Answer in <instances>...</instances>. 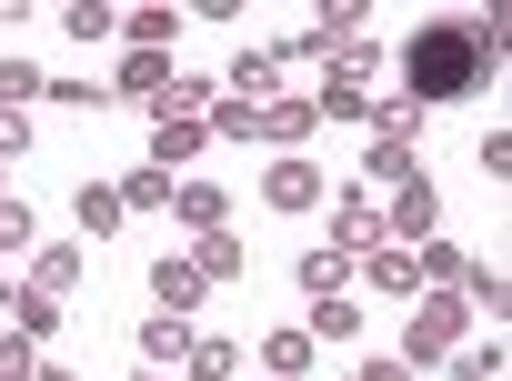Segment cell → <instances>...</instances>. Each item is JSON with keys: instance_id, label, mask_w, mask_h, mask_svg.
Listing matches in <instances>:
<instances>
[{"instance_id": "cell-1", "label": "cell", "mask_w": 512, "mask_h": 381, "mask_svg": "<svg viewBox=\"0 0 512 381\" xmlns=\"http://www.w3.org/2000/svg\"><path fill=\"white\" fill-rule=\"evenodd\" d=\"M492 61H482V41H472V21H422L412 31V51H402V101H452V91H472Z\"/></svg>"}, {"instance_id": "cell-2", "label": "cell", "mask_w": 512, "mask_h": 381, "mask_svg": "<svg viewBox=\"0 0 512 381\" xmlns=\"http://www.w3.org/2000/svg\"><path fill=\"white\" fill-rule=\"evenodd\" d=\"M472 341V311H462V291H412V311H402V351L392 361H412V371H432L442 351H462Z\"/></svg>"}, {"instance_id": "cell-3", "label": "cell", "mask_w": 512, "mask_h": 381, "mask_svg": "<svg viewBox=\"0 0 512 381\" xmlns=\"http://www.w3.org/2000/svg\"><path fill=\"white\" fill-rule=\"evenodd\" d=\"M432 231H442V191H432V171L392 181V191H382V241L412 251V241H432Z\"/></svg>"}, {"instance_id": "cell-4", "label": "cell", "mask_w": 512, "mask_h": 381, "mask_svg": "<svg viewBox=\"0 0 512 381\" xmlns=\"http://www.w3.org/2000/svg\"><path fill=\"white\" fill-rule=\"evenodd\" d=\"M332 251H342V261L382 251V191H342V201H332Z\"/></svg>"}, {"instance_id": "cell-5", "label": "cell", "mask_w": 512, "mask_h": 381, "mask_svg": "<svg viewBox=\"0 0 512 381\" xmlns=\"http://www.w3.org/2000/svg\"><path fill=\"white\" fill-rule=\"evenodd\" d=\"M352 281H362L372 301H412V291H422V261H412L402 241H382V251H362V261H352Z\"/></svg>"}, {"instance_id": "cell-6", "label": "cell", "mask_w": 512, "mask_h": 381, "mask_svg": "<svg viewBox=\"0 0 512 381\" xmlns=\"http://www.w3.org/2000/svg\"><path fill=\"white\" fill-rule=\"evenodd\" d=\"M262 201H272V211H322V171H312L302 151H272V171H262Z\"/></svg>"}, {"instance_id": "cell-7", "label": "cell", "mask_w": 512, "mask_h": 381, "mask_svg": "<svg viewBox=\"0 0 512 381\" xmlns=\"http://www.w3.org/2000/svg\"><path fill=\"white\" fill-rule=\"evenodd\" d=\"M181 261H191V271H201L211 291H231V281H251V251H241V231H201V241H191Z\"/></svg>"}, {"instance_id": "cell-8", "label": "cell", "mask_w": 512, "mask_h": 381, "mask_svg": "<svg viewBox=\"0 0 512 381\" xmlns=\"http://www.w3.org/2000/svg\"><path fill=\"white\" fill-rule=\"evenodd\" d=\"M272 81H282V61H272V51H231V71H221V101H241V111H262V101H282Z\"/></svg>"}, {"instance_id": "cell-9", "label": "cell", "mask_w": 512, "mask_h": 381, "mask_svg": "<svg viewBox=\"0 0 512 381\" xmlns=\"http://www.w3.org/2000/svg\"><path fill=\"white\" fill-rule=\"evenodd\" d=\"M322 121H312V101H262V111H251V141H262V151H302Z\"/></svg>"}, {"instance_id": "cell-10", "label": "cell", "mask_w": 512, "mask_h": 381, "mask_svg": "<svg viewBox=\"0 0 512 381\" xmlns=\"http://www.w3.org/2000/svg\"><path fill=\"white\" fill-rule=\"evenodd\" d=\"M0 311H11L21 341H61V321H71V301H51V291H31V281H21V291H0Z\"/></svg>"}, {"instance_id": "cell-11", "label": "cell", "mask_w": 512, "mask_h": 381, "mask_svg": "<svg viewBox=\"0 0 512 381\" xmlns=\"http://www.w3.org/2000/svg\"><path fill=\"white\" fill-rule=\"evenodd\" d=\"M171 221L201 241V231H231V201H221V181H171Z\"/></svg>"}, {"instance_id": "cell-12", "label": "cell", "mask_w": 512, "mask_h": 381, "mask_svg": "<svg viewBox=\"0 0 512 381\" xmlns=\"http://www.w3.org/2000/svg\"><path fill=\"white\" fill-rule=\"evenodd\" d=\"M81 271H91V251H81V241H41V251H31V291H51V301H71V291H81Z\"/></svg>"}, {"instance_id": "cell-13", "label": "cell", "mask_w": 512, "mask_h": 381, "mask_svg": "<svg viewBox=\"0 0 512 381\" xmlns=\"http://www.w3.org/2000/svg\"><path fill=\"white\" fill-rule=\"evenodd\" d=\"M151 301H161V311H181V321H191V311H201V301H211V281H201V271H191V261H181V251H161V261H151Z\"/></svg>"}, {"instance_id": "cell-14", "label": "cell", "mask_w": 512, "mask_h": 381, "mask_svg": "<svg viewBox=\"0 0 512 381\" xmlns=\"http://www.w3.org/2000/svg\"><path fill=\"white\" fill-rule=\"evenodd\" d=\"M452 291H462V311H472V321H492V331H502V311H512V271H502V261H472Z\"/></svg>"}, {"instance_id": "cell-15", "label": "cell", "mask_w": 512, "mask_h": 381, "mask_svg": "<svg viewBox=\"0 0 512 381\" xmlns=\"http://www.w3.org/2000/svg\"><path fill=\"white\" fill-rule=\"evenodd\" d=\"M131 341H141V371H181L191 321H181V311H141V331H131Z\"/></svg>"}, {"instance_id": "cell-16", "label": "cell", "mask_w": 512, "mask_h": 381, "mask_svg": "<svg viewBox=\"0 0 512 381\" xmlns=\"http://www.w3.org/2000/svg\"><path fill=\"white\" fill-rule=\"evenodd\" d=\"M161 91H171V51H121L111 101H161Z\"/></svg>"}, {"instance_id": "cell-17", "label": "cell", "mask_w": 512, "mask_h": 381, "mask_svg": "<svg viewBox=\"0 0 512 381\" xmlns=\"http://www.w3.org/2000/svg\"><path fill=\"white\" fill-rule=\"evenodd\" d=\"M201 151H211V131H201V121H151V161H161L171 181H191V161H201Z\"/></svg>"}, {"instance_id": "cell-18", "label": "cell", "mask_w": 512, "mask_h": 381, "mask_svg": "<svg viewBox=\"0 0 512 381\" xmlns=\"http://www.w3.org/2000/svg\"><path fill=\"white\" fill-rule=\"evenodd\" d=\"M292 281H302V301H342V291H352V261H342L332 241H312V251L292 261Z\"/></svg>"}, {"instance_id": "cell-19", "label": "cell", "mask_w": 512, "mask_h": 381, "mask_svg": "<svg viewBox=\"0 0 512 381\" xmlns=\"http://www.w3.org/2000/svg\"><path fill=\"white\" fill-rule=\"evenodd\" d=\"M171 41H181V11H161V0L121 11V51H171Z\"/></svg>"}, {"instance_id": "cell-20", "label": "cell", "mask_w": 512, "mask_h": 381, "mask_svg": "<svg viewBox=\"0 0 512 381\" xmlns=\"http://www.w3.org/2000/svg\"><path fill=\"white\" fill-rule=\"evenodd\" d=\"M302 331H312V351H342V341H362V301H352V291H342V301H312Z\"/></svg>"}, {"instance_id": "cell-21", "label": "cell", "mask_w": 512, "mask_h": 381, "mask_svg": "<svg viewBox=\"0 0 512 381\" xmlns=\"http://www.w3.org/2000/svg\"><path fill=\"white\" fill-rule=\"evenodd\" d=\"M262 371H272V381H302V371H312V331H302V321L262 331Z\"/></svg>"}, {"instance_id": "cell-22", "label": "cell", "mask_w": 512, "mask_h": 381, "mask_svg": "<svg viewBox=\"0 0 512 381\" xmlns=\"http://www.w3.org/2000/svg\"><path fill=\"white\" fill-rule=\"evenodd\" d=\"M111 191H121V211H171V171H161V161H131Z\"/></svg>"}, {"instance_id": "cell-23", "label": "cell", "mask_w": 512, "mask_h": 381, "mask_svg": "<svg viewBox=\"0 0 512 381\" xmlns=\"http://www.w3.org/2000/svg\"><path fill=\"white\" fill-rule=\"evenodd\" d=\"M71 221H81L91 241H111V231H121L131 211H121V191H111V181H81V201H71Z\"/></svg>"}, {"instance_id": "cell-24", "label": "cell", "mask_w": 512, "mask_h": 381, "mask_svg": "<svg viewBox=\"0 0 512 381\" xmlns=\"http://www.w3.org/2000/svg\"><path fill=\"white\" fill-rule=\"evenodd\" d=\"M181 371H191V381H241V351H231L221 331H191V351H181Z\"/></svg>"}, {"instance_id": "cell-25", "label": "cell", "mask_w": 512, "mask_h": 381, "mask_svg": "<svg viewBox=\"0 0 512 381\" xmlns=\"http://www.w3.org/2000/svg\"><path fill=\"white\" fill-rule=\"evenodd\" d=\"M312 41H322V61H332L342 41H372V11H362V0H332V11L312 21Z\"/></svg>"}, {"instance_id": "cell-26", "label": "cell", "mask_w": 512, "mask_h": 381, "mask_svg": "<svg viewBox=\"0 0 512 381\" xmlns=\"http://www.w3.org/2000/svg\"><path fill=\"white\" fill-rule=\"evenodd\" d=\"M41 101H51V111H81V121H91V111H111V81H81V71H51V91H41Z\"/></svg>"}, {"instance_id": "cell-27", "label": "cell", "mask_w": 512, "mask_h": 381, "mask_svg": "<svg viewBox=\"0 0 512 381\" xmlns=\"http://www.w3.org/2000/svg\"><path fill=\"white\" fill-rule=\"evenodd\" d=\"M372 101H382V91H352V81H322V91H312V121H322V131H332V121H372Z\"/></svg>"}, {"instance_id": "cell-28", "label": "cell", "mask_w": 512, "mask_h": 381, "mask_svg": "<svg viewBox=\"0 0 512 381\" xmlns=\"http://www.w3.org/2000/svg\"><path fill=\"white\" fill-rule=\"evenodd\" d=\"M21 251H41V211L11 191V201H0V261H21Z\"/></svg>"}, {"instance_id": "cell-29", "label": "cell", "mask_w": 512, "mask_h": 381, "mask_svg": "<svg viewBox=\"0 0 512 381\" xmlns=\"http://www.w3.org/2000/svg\"><path fill=\"white\" fill-rule=\"evenodd\" d=\"M41 91H51V71H41V61H21V51L0 61V111H31Z\"/></svg>"}, {"instance_id": "cell-30", "label": "cell", "mask_w": 512, "mask_h": 381, "mask_svg": "<svg viewBox=\"0 0 512 381\" xmlns=\"http://www.w3.org/2000/svg\"><path fill=\"white\" fill-rule=\"evenodd\" d=\"M382 71H392V61H382L372 41H342V51H332V81H352V91H372Z\"/></svg>"}, {"instance_id": "cell-31", "label": "cell", "mask_w": 512, "mask_h": 381, "mask_svg": "<svg viewBox=\"0 0 512 381\" xmlns=\"http://www.w3.org/2000/svg\"><path fill=\"white\" fill-rule=\"evenodd\" d=\"M452 361V381H502V331L492 341H462V351H442Z\"/></svg>"}, {"instance_id": "cell-32", "label": "cell", "mask_w": 512, "mask_h": 381, "mask_svg": "<svg viewBox=\"0 0 512 381\" xmlns=\"http://www.w3.org/2000/svg\"><path fill=\"white\" fill-rule=\"evenodd\" d=\"M61 31H71V41H121V11H101V0H71Z\"/></svg>"}, {"instance_id": "cell-33", "label": "cell", "mask_w": 512, "mask_h": 381, "mask_svg": "<svg viewBox=\"0 0 512 381\" xmlns=\"http://www.w3.org/2000/svg\"><path fill=\"white\" fill-rule=\"evenodd\" d=\"M472 161H482V181H492V191H502V181H512V131H502V121H492V131H482V141H472Z\"/></svg>"}, {"instance_id": "cell-34", "label": "cell", "mask_w": 512, "mask_h": 381, "mask_svg": "<svg viewBox=\"0 0 512 381\" xmlns=\"http://www.w3.org/2000/svg\"><path fill=\"white\" fill-rule=\"evenodd\" d=\"M41 371V341H21V331H0V381H31Z\"/></svg>"}, {"instance_id": "cell-35", "label": "cell", "mask_w": 512, "mask_h": 381, "mask_svg": "<svg viewBox=\"0 0 512 381\" xmlns=\"http://www.w3.org/2000/svg\"><path fill=\"white\" fill-rule=\"evenodd\" d=\"M31 151V111H0V161H21Z\"/></svg>"}, {"instance_id": "cell-36", "label": "cell", "mask_w": 512, "mask_h": 381, "mask_svg": "<svg viewBox=\"0 0 512 381\" xmlns=\"http://www.w3.org/2000/svg\"><path fill=\"white\" fill-rule=\"evenodd\" d=\"M352 381H422V371H412V361H362Z\"/></svg>"}, {"instance_id": "cell-37", "label": "cell", "mask_w": 512, "mask_h": 381, "mask_svg": "<svg viewBox=\"0 0 512 381\" xmlns=\"http://www.w3.org/2000/svg\"><path fill=\"white\" fill-rule=\"evenodd\" d=\"M31 381H81V371H71V361H41V371H31Z\"/></svg>"}, {"instance_id": "cell-38", "label": "cell", "mask_w": 512, "mask_h": 381, "mask_svg": "<svg viewBox=\"0 0 512 381\" xmlns=\"http://www.w3.org/2000/svg\"><path fill=\"white\" fill-rule=\"evenodd\" d=\"M0 201H11V161H0Z\"/></svg>"}, {"instance_id": "cell-39", "label": "cell", "mask_w": 512, "mask_h": 381, "mask_svg": "<svg viewBox=\"0 0 512 381\" xmlns=\"http://www.w3.org/2000/svg\"><path fill=\"white\" fill-rule=\"evenodd\" d=\"M141 381H171V371H141Z\"/></svg>"}, {"instance_id": "cell-40", "label": "cell", "mask_w": 512, "mask_h": 381, "mask_svg": "<svg viewBox=\"0 0 512 381\" xmlns=\"http://www.w3.org/2000/svg\"><path fill=\"white\" fill-rule=\"evenodd\" d=\"M0 291H11V281H0Z\"/></svg>"}, {"instance_id": "cell-41", "label": "cell", "mask_w": 512, "mask_h": 381, "mask_svg": "<svg viewBox=\"0 0 512 381\" xmlns=\"http://www.w3.org/2000/svg\"><path fill=\"white\" fill-rule=\"evenodd\" d=\"M262 381H272V371H262Z\"/></svg>"}]
</instances>
